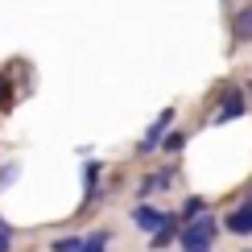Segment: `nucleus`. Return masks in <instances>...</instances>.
<instances>
[{"label":"nucleus","instance_id":"nucleus-1","mask_svg":"<svg viewBox=\"0 0 252 252\" xmlns=\"http://www.w3.org/2000/svg\"><path fill=\"white\" fill-rule=\"evenodd\" d=\"M215 236H219V223L203 211L198 219H190V223L182 227V252H211Z\"/></svg>","mask_w":252,"mask_h":252},{"label":"nucleus","instance_id":"nucleus-2","mask_svg":"<svg viewBox=\"0 0 252 252\" xmlns=\"http://www.w3.org/2000/svg\"><path fill=\"white\" fill-rule=\"evenodd\" d=\"M248 112V103H244V91H223V103H219V112H215V124H227V120H240Z\"/></svg>","mask_w":252,"mask_h":252},{"label":"nucleus","instance_id":"nucleus-3","mask_svg":"<svg viewBox=\"0 0 252 252\" xmlns=\"http://www.w3.org/2000/svg\"><path fill=\"white\" fill-rule=\"evenodd\" d=\"M170 124H174V108H165L161 116H157V120L149 124V132H145V141H141V149H145V153H149V149H157V145H161L165 136H170V132H165V128H170Z\"/></svg>","mask_w":252,"mask_h":252},{"label":"nucleus","instance_id":"nucleus-4","mask_svg":"<svg viewBox=\"0 0 252 252\" xmlns=\"http://www.w3.org/2000/svg\"><path fill=\"white\" fill-rule=\"evenodd\" d=\"M178 236H182V232H178V215H170V211H165V223H161V227H157V232L149 236V244H153L157 252H161V248H170Z\"/></svg>","mask_w":252,"mask_h":252},{"label":"nucleus","instance_id":"nucleus-5","mask_svg":"<svg viewBox=\"0 0 252 252\" xmlns=\"http://www.w3.org/2000/svg\"><path fill=\"white\" fill-rule=\"evenodd\" d=\"M95 182H99V161H87V165H83V211L99 198L95 194Z\"/></svg>","mask_w":252,"mask_h":252},{"label":"nucleus","instance_id":"nucleus-6","mask_svg":"<svg viewBox=\"0 0 252 252\" xmlns=\"http://www.w3.org/2000/svg\"><path fill=\"white\" fill-rule=\"evenodd\" d=\"M132 223H136V227H145V232H157V227L165 223V215H161V211H153V207H136V211H132Z\"/></svg>","mask_w":252,"mask_h":252},{"label":"nucleus","instance_id":"nucleus-7","mask_svg":"<svg viewBox=\"0 0 252 252\" xmlns=\"http://www.w3.org/2000/svg\"><path fill=\"white\" fill-rule=\"evenodd\" d=\"M232 37L236 41H252V4L240 8V13L232 17Z\"/></svg>","mask_w":252,"mask_h":252},{"label":"nucleus","instance_id":"nucleus-8","mask_svg":"<svg viewBox=\"0 0 252 252\" xmlns=\"http://www.w3.org/2000/svg\"><path fill=\"white\" fill-rule=\"evenodd\" d=\"M170 178H174V170H157V174H149L141 182V194H153V190H161V186H170Z\"/></svg>","mask_w":252,"mask_h":252},{"label":"nucleus","instance_id":"nucleus-9","mask_svg":"<svg viewBox=\"0 0 252 252\" xmlns=\"http://www.w3.org/2000/svg\"><path fill=\"white\" fill-rule=\"evenodd\" d=\"M108 240H112L108 232H91L87 240H83V252H103V248H108Z\"/></svg>","mask_w":252,"mask_h":252},{"label":"nucleus","instance_id":"nucleus-10","mask_svg":"<svg viewBox=\"0 0 252 252\" xmlns=\"http://www.w3.org/2000/svg\"><path fill=\"white\" fill-rule=\"evenodd\" d=\"M50 248H54V252H83V240L79 236H58Z\"/></svg>","mask_w":252,"mask_h":252},{"label":"nucleus","instance_id":"nucleus-11","mask_svg":"<svg viewBox=\"0 0 252 252\" xmlns=\"http://www.w3.org/2000/svg\"><path fill=\"white\" fill-rule=\"evenodd\" d=\"M203 211H207V203H203V198H186V207H182V215H190V219H198Z\"/></svg>","mask_w":252,"mask_h":252},{"label":"nucleus","instance_id":"nucleus-12","mask_svg":"<svg viewBox=\"0 0 252 252\" xmlns=\"http://www.w3.org/2000/svg\"><path fill=\"white\" fill-rule=\"evenodd\" d=\"M17 174H21V165H17V161H8L4 170H0V186H8V182H17Z\"/></svg>","mask_w":252,"mask_h":252},{"label":"nucleus","instance_id":"nucleus-13","mask_svg":"<svg viewBox=\"0 0 252 252\" xmlns=\"http://www.w3.org/2000/svg\"><path fill=\"white\" fill-rule=\"evenodd\" d=\"M8 248H13V227L0 219V252H8Z\"/></svg>","mask_w":252,"mask_h":252},{"label":"nucleus","instance_id":"nucleus-14","mask_svg":"<svg viewBox=\"0 0 252 252\" xmlns=\"http://www.w3.org/2000/svg\"><path fill=\"white\" fill-rule=\"evenodd\" d=\"M182 145H186V136H182V132H170V136H165V149H170V153H178Z\"/></svg>","mask_w":252,"mask_h":252},{"label":"nucleus","instance_id":"nucleus-15","mask_svg":"<svg viewBox=\"0 0 252 252\" xmlns=\"http://www.w3.org/2000/svg\"><path fill=\"white\" fill-rule=\"evenodd\" d=\"M0 108H8V83L0 79Z\"/></svg>","mask_w":252,"mask_h":252}]
</instances>
